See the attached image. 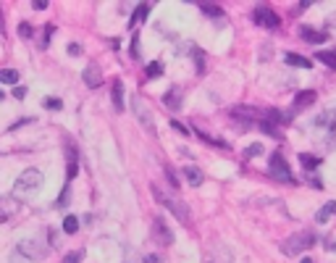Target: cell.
<instances>
[{"instance_id": "17", "label": "cell", "mask_w": 336, "mask_h": 263, "mask_svg": "<svg viewBox=\"0 0 336 263\" xmlns=\"http://www.w3.org/2000/svg\"><path fill=\"white\" fill-rule=\"evenodd\" d=\"M286 64L289 66H297V69H310L313 61L305 58V55H297V53H286Z\"/></svg>"}, {"instance_id": "11", "label": "cell", "mask_w": 336, "mask_h": 263, "mask_svg": "<svg viewBox=\"0 0 336 263\" xmlns=\"http://www.w3.org/2000/svg\"><path fill=\"white\" fill-rule=\"evenodd\" d=\"M152 229H155V240H158V242H163V245H171V242H174L171 229H165L163 219H155V221H152Z\"/></svg>"}, {"instance_id": "27", "label": "cell", "mask_w": 336, "mask_h": 263, "mask_svg": "<svg viewBox=\"0 0 336 263\" xmlns=\"http://www.w3.org/2000/svg\"><path fill=\"white\" fill-rule=\"evenodd\" d=\"M165 179L171 182V190H179V179H176V174H174V168H165Z\"/></svg>"}, {"instance_id": "19", "label": "cell", "mask_w": 336, "mask_h": 263, "mask_svg": "<svg viewBox=\"0 0 336 263\" xmlns=\"http://www.w3.org/2000/svg\"><path fill=\"white\" fill-rule=\"evenodd\" d=\"M315 58L320 61V64H326V66L336 69V50H318Z\"/></svg>"}, {"instance_id": "29", "label": "cell", "mask_w": 336, "mask_h": 263, "mask_svg": "<svg viewBox=\"0 0 336 263\" xmlns=\"http://www.w3.org/2000/svg\"><path fill=\"white\" fill-rule=\"evenodd\" d=\"M82 258H84V253H69L63 258V263H82Z\"/></svg>"}, {"instance_id": "18", "label": "cell", "mask_w": 336, "mask_h": 263, "mask_svg": "<svg viewBox=\"0 0 336 263\" xmlns=\"http://www.w3.org/2000/svg\"><path fill=\"white\" fill-rule=\"evenodd\" d=\"M147 13H150V6L147 3H140V6H137V11L131 13V26H137V24H140V21H145L147 19Z\"/></svg>"}, {"instance_id": "4", "label": "cell", "mask_w": 336, "mask_h": 263, "mask_svg": "<svg viewBox=\"0 0 336 263\" xmlns=\"http://www.w3.org/2000/svg\"><path fill=\"white\" fill-rule=\"evenodd\" d=\"M268 168H271V177H273V179L286 182V184H297V179H294V174H292V168H289L286 158L281 156L279 150L271 156V161H268Z\"/></svg>"}, {"instance_id": "39", "label": "cell", "mask_w": 336, "mask_h": 263, "mask_svg": "<svg viewBox=\"0 0 336 263\" xmlns=\"http://www.w3.org/2000/svg\"><path fill=\"white\" fill-rule=\"evenodd\" d=\"M299 263H315V260H313V258H302Z\"/></svg>"}, {"instance_id": "13", "label": "cell", "mask_w": 336, "mask_h": 263, "mask_svg": "<svg viewBox=\"0 0 336 263\" xmlns=\"http://www.w3.org/2000/svg\"><path fill=\"white\" fill-rule=\"evenodd\" d=\"M163 103H165V108H171V111H179L181 108V87H171L163 95Z\"/></svg>"}, {"instance_id": "15", "label": "cell", "mask_w": 336, "mask_h": 263, "mask_svg": "<svg viewBox=\"0 0 336 263\" xmlns=\"http://www.w3.org/2000/svg\"><path fill=\"white\" fill-rule=\"evenodd\" d=\"M333 216H336V203L331 200V203H326L323 208L315 213V224H326L328 219H333Z\"/></svg>"}, {"instance_id": "36", "label": "cell", "mask_w": 336, "mask_h": 263, "mask_svg": "<svg viewBox=\"0 0 336 263\" xmlns=\"http://www.w3.org/2000/svg\"><path fill=\"white\" fill-rule=\"evenodd\" d=\"M32 8H35V11H45V8H48V0H35Z\"/></svg>"}, {"instance_id": "26", "label": "cell", "mask_w": 336, "mask_h": 263, "mask_svg": "<svg viewBox=\"0 0 336 263\" xmlns=\"http://www.w3.org/2000/svg\"><path fill=\"white\" fill-rule=\"evenodd\" d=\"M45 108H50V111H60V108H63V100H58V98H48V100H45Z\"/></svg>"}, {"instance_id": "28", "label": "cell", "mask_w": 336, "mask_h": 263, "mask_svg": "<svg viewBox=\"0 0 336 263\" xmlns=\"http://www.w3.org/2000/svg\"><path fill=\"white\" fill-rule=\"evenodd\" d=\"M194 58H197V71H205V55H203V50H194Z\"/></svg>"}, {"instance_id": "12", "label": "cell", "mask_w": 336, "mask_h": 263, "mask_svg": "<svg viewBox=\"0 0 336 263\" xmlns=\"http://www.w3.org/2000/svg\"><path fill=\"white\" fill-rule=\"evenodd\" d=\"M66 158H69V179H74L76 174H79V153H76V148L69 142V148H66Z\"/></svg>"}, {"instance_id": "33", "label": "cell", "mask_w": 336, "mask_h": 263, "mask_svg": "<svg viewBox=\"0 0 336 263\" xmlns=\"http://www.w3.org/2000/svg\"><path fill=\"white\" fill-rule=\"evenodd\" d=\"M13 98H16V100H24V98H26V87H13Z\"/></svg>"}, {"instance_id": "23", "label": "cell", "mask_w": 336, "mask_h": 263, "mask_svg": "<svg viewBox=\"0 0 336 263\" xmlns=\"http://www.w3.org/2000/svg\"><path fill=\"white\" fill-rule=\"evenodd\" d=\"M163 74V64H160V61H152V64L147 66V76H150V79H155V76H160Z\"/></svg>"}, {"instance_id": "10", "label": "cell", "mask_w": 336, "mask_h": 263, "mask_svg": "<svg viewBox=\"0 0 336 263\" xmlns=\"http://www.w3.org/2000/svg\"><path fill=\"white\" fill-rule=\"evenodd\" d=\"M181 171H184V179H187L189 187H200V184L205 182V174H203L197 166H184Z\"/></svg>"}, {"instance_id": "3", "label": "cell", "mask_w": 336, "mask_h": 263, "mask_svg": "<svg viewBox=\"0 0 336 263\" xmlns=\"http://www.w3.org/2000/svg\"><path fill=\"white\" fill-rule=\"evenodd\" d=\"M40 184H42V171L40 168H26V171L16 179L13 190H16V197H21V195H32Z\"/></svg>"}, {"instance_id": "34", "label": "cell", "mask_w": 336, "mask_h": 263, "mask_svg": "<svg viewBox=\"0 0 336 263\" xmlns=\"http://www.w3.org/2000/svg\"><path fill=\"white\" fill-rule=\"evenodd\" d=\"M171 127H174L176 132H181V134H189V127H184L181 121H171Z\"/></svg>"}, {"instance_id": "25", "label": "cell", "mask_w": 336, "mask_h": 263, "mask_svg": "<svg viewBox=\"0 0 336 263\" xmlns=\"http://www.w3.org/2000/svg\"><path fill=\"white\" fill-rule=\"evenodd\" d=\"M200 8H203V11H205V13H208V16H218V19H221V16H223V11H221V8H218V6H205V3H203V6H200Z\"/></svg>"}, {"instance_id": "5", "label": "cell", "mask_w": 336, "mask_h": 263, "mask_svg": "<svg viewBox=\"0 0 336 263\" xmlns=\"http://www.w3.org/2000/svg\"><path fill=\"white\" fill-rule=\"evenodd\" d=\"M131 108H134V113H137V119H140L142 121V127L152 134V137H155V121H152V113H150V108L145 105V100L140 98V95H137L134 100H131Z\"/></svg>"}, {"instance_id": "14", "label": "cell", "mask_w": 336, "mask_h": 263, "mask_svg": "<svg viewBox=\"0 0 336 263\" xmlns=\"http://www.w3.org/2000/svg\"><path fill=\"white\" fill-rule=\"evenodd\" d=\"M299 37H302L305 42H310V45L326 42V35H323V32H315V29H310V26H299Z\"/></svg>"}, {"instance_id": "21", "label": "cell", "mask_w": 336, "mask_h": 263, "mask_svg": "<svg viewBox=\"0 0 336 263\" xmlns=\"http://www.w3.org/2000/svg\"><path fill=\"white\" fill-rule=\"evenodd\" d=\"M63 231L66 235H76V231H79V219H76V216H66L63 219Z\"/></svg>"}, {"instance_id": "35", "label": "cell", "mask_w": 336, "mask_h": 263, "mask_svg": "<svg viewBox=\"0 0 336 263\" xmlns=\"http://www.w3.org/2000/svg\"><path fill=\"white\" fill-rule=\"evenodd\" d=\"M79 53H82V45L71 42V45H69V55H79Z\"/></svg>"}, {"instance_id": "2", "label": "cell", "mask_w": 336, "mask_h": 263, "mask_svg": "<svg viewBox=\"0 0 336 263\" xmlns=\"http://www.w3.org/2000/svg\"><path fill=\"white\" fill-rule=\"evenodd\" d=\"M313 245H315V231H294L292 237H286L281 242V253L284 255H299V253H308Z\"/></svg>"}, {"instance_id": "24", "label": "cell", "mask_w": 336, "mask_h": 263, "mask_svg": "<svg viewBox=\"0 0 336 263\" xmlns=\"http://www.w3.org/2000/svg\"><path fill=\"white\" fill-rule=\"evenodd\" d=\"M260 153H263V145H260V142H252L247 150H244V156H247V158H257Z\"/></svg>"}, {"instance_id": "1", "label": "cell", "mask_w": 336, "mask_h": 263, "mask_svg": "<svg viewBox=\"0 0 336 263\" xmlns=\"http://www.w3.org/2000/svg\"><path fill=\"white\" fill-rule=\"evenodd\" d=\"M150 190H152V197H155V200H158V203H160V206H165L168 211H171V213L176 216V219H179L181 224H184V226L189 224V208H187L184 203H181V200H176L174 195H168V192H163V190L158 187V184H152V187H150Z\"/></svg>"}, {"instance_id": "9", "label": "cell", "mask_w": 336, "mask_h": 263, "mask_svg": "<svg viewBox=\"0 0 336 263\" xmlns=\"http://www.w3.org/2000/svg\"><path fill=\"white\" fill-rule=\"evenodd\" d=\"M19 253L29 255L32 260H40V258H45V255H48V253H45V245H40V242H32V240H24V242L19 245Z\"/></svg>"}, {"instance_id": "31", "label": "cell", "mask_w": 336, "mask_h": 263, "mask_svg": "<svg viewBox=\"0 0 336 263\" xmlns=\"http://www.w3.org/2000/svg\"><path fill=\"white\" fill-rule=\"evenodd\" d=\"M308 182L313 184V187H315V190H323V182H320V179H318V177H315L313 171H308Z\"/></svg>"}, {"instance_id": "30", "label": "cell", "mask_w": 336, "mask_h": 263, "mask_svg": "<svg viewBox=\"0 0 336 263\" xmlns=\"http://www.w3.org/2000/svg\"><path fill=\"white\" fill-rule=\"evenodd\" d=\"M131 55H134V58H140V35H134V37H131Z\"/></svg>"}, {"instance_id": "6", "label": "cell", "mask_w": 336, "mask_h": 263, "mask_svg": "<svg viewBox=\"0 0 336 263\" xmlns=\"http://www.w3.org/2000/svg\"><path fill=\"white\" fill-rule=\"evenodd\" d=\"M255 21L260 26H265V29H279V24H281L279 13H273L268 6H257L255 8Z\"/></svg>"}, {"instance_id": "8", "label": "cell", "mask_w": 336, "mask_h": 263, "mask_svg": "<svg viewBox=\"0 0 336 263\" xmlns=\"http://www.w3.org/2000/svg\"><path fill=\"white\" fill-rule=\"evenodd\" d=\"M82 76H84V84H87L89 90H97V87L103 84V71H100L97 64H87Z\"/></svg>"}, {"instance_id": "32", "label": "cell", "mask_w": 336, "mask_h": 263, "mask_svg": "<svg viewBox=\"0 0 336 263\" xmlns=\"http://www.w3.org/2000/svg\"><path fill=\"white\" fill-rule=\"evenodd\" d=\"M19 35L21 37H32V26H29V24H19Z\"/></svg>"}, {"instance_id": "16", "label": "cell", "mask_w": 336, "mask_h": 263, "mask_svg": "<svg viewBox=\"0 0 336 263\" xmlns=\"http://www.w3.org/2000/svg\"><path fill=\"white\" fill-rule=\"evenodd\" d=\"M113 105H116V111H124V82L121 79H113Z\"/></svg>"}, {"instance_id": "20", "label": "cell", "mask_w": 336, "mask_h": 263, "mask_svg": "<svg viewBox=\"0 0 336 263\" xmlns=\"http://www.w3.org/2000/svg\"><path fill=\"white\" fill-rule=\"evenodd\" d=\"M299 163L305 166V171H313L315 166H320V158H318V156H310V153H302V156H299Z\"/></svg>"}, {"instance_id": "7", "label": "cell", "mask_w": 336, "mask_h": 263, "mask_svg": "<svg viewBox=\"0 0 336 263\" xmlns=\"http://www.w3.org/2000/svg\"><path fill=\"white\" fill-rule=\"evenodd\" d=\"M315 100H318V95H315V90H302L299 95L294 98V103H292V108H289V113H286V119L289 116H294V113H299V111H305V108H310V105H315Z\"/></svg>"}, {"instance_id": "22", "label": "cell", "mask_w": 336, "mask_h": 263, "mask_svg": "<svg viewBox=\"0 0 336 263\" xmlns=\"http://www.w3.org/2000/svg\"><path fill=\"white\" fill-rule=\"evenodd\" d=\"M0 82H3V84H16V82H19V71L3 69V71H0Z\"/></svg>"}, {"instance_id": "38", "label": "cell", "mask_w": 336, "mask_h": 263, "mask_svg": "<svg viewBox=\"0 0 336 263\" xmlns=\"http://www.w3.org/2000/svg\"><path fill=\"white\" fill-rule=\"evenodd\" d=\"M326 247H328V250H336V235L326 240Z\"/></svg>"}, {"instance_id": "37", "label": "cell", "mask_w": 336, "mask_h": 263, "mask_svg": "<svg viewBox=\"0 0 336 263\" xmlns=\"http://www.w3.org/2000/svg\"><path fill=\"white\" fill-rule=\"evenodd\" d=\"M145 263H163L160 255H145Z\"/></svg>"}]
</instances>
